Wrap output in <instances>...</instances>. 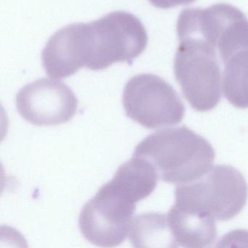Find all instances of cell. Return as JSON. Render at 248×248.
Instances as JSON below:
<instances>
[{
    "instance_id": "cell-1",
    "label": "cell",
    "mask_w": 248,
    "mask_h": 248,
    "mask_svg": "<svg viewBox=\"0 0 248 248\" xmlns=\"http://www.w3.org/2000/svg\"><path fill=\"white\" fill-rule=\"evenodd\" d=\"M133 155L150 162L161 181L177 184L201 178L211 170L216 157L211 144L185 125L149 135Z\"/></svg>"
},
{
    "instance_id": "cell-2",
    "label": "cell",
    "mask_w": 248,
    "mask_h": 248,
    "mask_svg": "<svg viewBox=\"0 0 248 248\" xmlns=\"http://www.w3.org/2000/svg\"><path fill=\"white\" fill-rule=\"evenodd\" d=\"M147 44L144 26L126 11H114L79 25L81 58L84 67L91 70H104L123 62L132 65Z\"/></svg>"
},
{
    "instance_id": "cell-3",
    "label": "cell",
    "mask_w": 248,
    "mask_h": 248,
    "mask_svg": "<svg viewBox=\"0 0 248 248\" xmlns=\"http://www.w3.org/2000/svg\"><path fill=\"white\" fill-rule=\"evenodd\" d=\"M174 73L183 94L196 111L213 109L221 99V71L217 48L197 37H180Z\"/></svg>"
},
{
    "instance_id": "cell-4",
    "label": "cell",
    "mask_w": 248,
    "mask_h": 248,
    "mask_svg": "<svg viewBox=\"0 0 248 248\" xmlns=\"http://www.w3.org/2000/svg\"><path fill=\"white\" fill-rule=\"evenodd\" d=\"M248 197V184L242 174L230 165H219L196 181L179 184L175 203L226 221L242 211Z\"/></svg>"
},
{
    "instance_id": "cell-5",
    "label": "cell",
    "mask_w": 248,
    "mask_h": 248,
    "mask_svg": "<svg viewBox=\"0 0 248 248\" xmlns=\"http://www.w3.org/2000/svg\"><path fill=\"white\" fill-rule=\"evenodd\" d=\"M137 202L110 181L82 207L79 217L86 240L102 248L118 246L131 230Z\"/></svg>"
},
{
    "instance_id": "cell-6",
    "label": "cell",
    "mask_w": 248,
    "mask_h": 248,
    "mask_svg": "<svg viewBox=\"0 0 248 248\" xmlns=\"http://www.w3.org/2000/svg\"><path fill=\"white\" fill-rule=\"evenodd\" d=\"M123 102L127 117L147 129L179 124L185 114V107L176 91L152 74H140L128 80Z\"/></svg>"
},
{
    "instance_id": "cell-7",
    "label": "cell",
    "mask_w": 248,
    "mask_h": 248,
    "mask_svg": "<svg viewBox=\"0 0 248 248\" xmlns=\"http://www.w3.org/2000/svg\"><path fill=\"white\" fill-rule=\"evenodd\" d=\"M16 107L20 115L34 125H59L75 117L78 100L66 84L42 78L18 91Z\"/></svg>"
},
{
    "instance_id": "cell-8",
    "label": "cell",
    "mask_w": 248,
    "mask_h": 248,
    "mask_svg": "<svg viewBox=\"0 0 248 248\" xmlns=\"http://www.w3.org/2000/svg\"><path fill=\"white\" fill-rule=\"evenodd\" d=\"M217 51L223 63L222 88L233 107L248 108V21L241 18L222 34Z\"/></svg>"
},
{
    "instance_id": "cell-9",
    "label": "cell",
    "mask_w": 248,
    "mask_h": 248,
    "mask_svg": "<svg viewBox=\"0 0 248 248\" xmlns=\"http://www.w3.org/2000/svg\"><path fill=\"white\" fill-rule=\"evenodd\" d=\"M173 248H208L217 236L210 215L175 203L167 215Z\"/></svg>"
},
{
    "instance_id": "cell-10",
    "label": "cell",
    "mask_w": 248,
    "mask_h": 248,
    "mask_svg": "<svg viewBox=\"0 0 248 248\" xmlns=\"http://www.w3.org/2000/svg\"><path fill=\"white\" fill-rule=\"evenodd\" d=\"M158 179L156 169L150 162L133 155L130 160L119 167L112 181L139 202L153 193Z\"/></svg>"
},
{
    "instance_id": "cell-11",
    "label": "cell",
    "mask_w": 248,
    "mask_h": 248,
    "mask_svg": "<svg viewBox=\"0 0 248 248\" xmlns=\"http://www.w3.org/2000/svg\"><path fill=\"white\" fill-rule=\"evenodd\" d=\"M130 240L135 248L153 247V244L166 243L173 248L167 216L146 213L133 219Z\"/></svg>"
},
{
    "instance_id": "cell-12",
    "label": "cell",
    "mask_w": 248,
    "mask_h": 248,
    "mask_svg": "<svg viewBox=\"0 0 248 248\" xmlns=\"http://www.w3.org/2000/svg\"><path fill=\"white\" fill-rule=\"evenodd\" d=\"M195 0H149L153 6L160 9H168L178 5H188Z\"/></svg>"
}]
</instances>
